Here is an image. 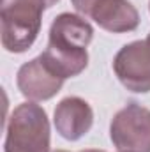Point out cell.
Instances as JSON below:
<instances>
[{"label": "cell", "instance_id": "obj_10", "mask_svg": "<svg viewBox=\"0 0 150 152\" xmlns=\"http://www.w3.org/2000/svg\"><path fill=\"white\" fill-rule=\"evenodd\" d=\"M145 42H147V46H149V50H150V32H149V36H147V39H145Z\"/></svg>", "mask_w": 150, "mask_h": 152}, {"label": "cell", "instance_id": "obj_2", "mask_svg": "<svg viewBox=\"0 0 150 152\" xmlns=\"http://www.w3.org/2000/svg\"><path fill=\"white\" fill-rule=\"evenodd\" d=\"M60 0H2V46L11 53L27 51L41 30L42 12Z\"/></svg>", "mask_w": 150, "mask_h": 152}, {"label": "cell", "instance_id": "obj_12", "mask_svg": "<svg viewBox=\"0 0 150 152\" xmlns=\"http://www.w3.org/2000/svg\"><path fill=\"white\" fill-rule=\"evenodd\" d=\"M53 152H67V151H53Z\"/></svg>", "mask_w": 150, "mask_h": 152}, {"label": "cell", "instance_id": "obj_4", "mask_svg": "<svg viewBox=\"0 0 150 152\" xmlns=\"http://www.w3.org/2000/svg\"><path fill=\"white\" fill-rule=\"evenodd\" d=\"M110 136L120 152H150V110L129 103L113 117Z\"/></svg>", "mask_w": 150, "mask_h": 152}, {"label": "cell", "instance_id": "obj_7", "mask_svg": "<svg viewBox=\"0 0 150 152\" xmlns=\"http://www.w3.org/2000/svg\"><path fill=\"white\" fill-rule=\"evenodd\" d=\"M53 120L62 138L76 142L90 131L94 124V112L85 99L66 97L57 104Z\"/></svg>", "mask_w": 150, "mask_h": 152}, {"label": "cell", "instance_id": "obj_6", "mask_svg": "<svg viewBox=\"0 0 150 152\" xmlns=\"http://www.w3.org/2000/svg\"><path fill=\"white\" fill-rule=\"evenodd\" d=\"M66 80H62L57 73L51 71V67L42 60L39 55L37 58L23 64L18 71V88L20 92L32 99V101H48L53 96H57L62 88Z\"/></svg>", "mask_w": 150, "mask_h": 152}, {"label": "cell", "instance_id": "obj_3", "mask_svg": "<svg viewBox=\"0 0 150 152\" xmlns=\"http://www.w3.org/2000/svg\"><path fill=\"white\" fill-rule=\"evenodd\" d=\"M5 152H50V122L36 103H23L9 118Z\"/></svg>", "mask_w": 150, "mask_h": 152}, {"label": "cell", "instance_id": "obj_1", "mask_svg": "<svg viewBox=\"0 0 150 152\" xmlns=\"http://www.w3.org/2000/svg\"><path fill=\"white\" fill-rule=\"evenodd\" d=\"M92 37L94 28L85 18L64 12L53 20L48 48L41 57L62 80L74 78L88 64L87 46L92 42Z\"/></svg>", "mask_w": 150, "mask_h": 152}, {"label": "cell", "instance_id": "obj_5", "mask_svg": "<svg viewBox=\"0 0 150 152\" xmlns=\"http://www.w3.org/2000/svg\"><path fill=\"white\" fill-rule=\"evenodd\" d=\"M113 71L120 83L136 94L150 92V50L145 41L125 44L113 58Z\"/></svg>", "mask_w": 150, "mask_h": 152}, {"label": "cell", "instance_id": "obj_9", "mask_svg": "<svg viewBox=\"0 0 150 152\" xmlns=\"http://www.w3.org/2000/svg\"><path fill=\"white\" fill-rule=\"evenodd\" d=\"M71 2H73V5L78 12H81L83 16H88L97 0H71Z\"/></svg>", "mask_w": 150, "mask_h": 152}, {"label": "cell", "instance_id": "obj_11", "mask_svg": "<svg viewBox=\"0 0 150 152\" xmlns=\"http://www.w3.org/2000/svg\"><path fill=\"white\" fill-rule=\"evenodd\" d=\"M81 152H104V151H94V149H88V151H81Z\"/></svg>", "mask_w": 150, "mask_h": 152}, {"label": "cell", "instance_id": "obj_8", "mask_svg": "<svg viewBox=\"0 0 150 152\" xmlns=\"http://www.w3.org/2000/svg\"><path fill=\"white\" fill-rule=\"evenodd\" d=\"M88 16L113 34L133 32L140 25V14L129 0H97Z\"/></svg>", "mask_w": 150, "mask_h": 152}]
</instances>
